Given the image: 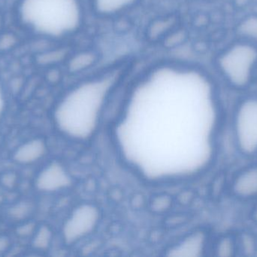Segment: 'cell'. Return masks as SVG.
<instances>
[{
	"instance_id": "cell-16",
	"label": "cell",
	"mask_w": 257,
	"mask_h": 257,
	"mask_svg": "<svg viewBox=\"0 0 257 257\" xmlns=\"http://www.w3.org/2000/svg\"><path fill=\"white\" fill-rule=\"evenodd\" d=\"M2 185L7 189H13L16 186L18 182L17 175L13 172H7L4 174L0 178Z\"/></svg>"
},
{
	"instance_id": "cell-8",
	"label": "cell",
	"mask_w": 257,
	"mask_h": 257,
	"mask_svg": "<svg viewBox=\"0 0 257 257\" xmlns=\"http://www.w3.org/2000/svg\"><path fill=\"white\" fill-rule=\"evenodd\" d=\"M208 235L203 230H196L184 237L168 250V256H202L208 245Z\"/></svg>"
},
{
	"instance_id": "cell-14",
	"label": "cell",
	"mask_w": 257,
	"mask_h": 257,
	"mask_svg": "<svg viewBox=\"0 0 257 257\" xmlns=\"http://www.w3.org/2000/svg\"><path fill=\"white\" fill-rule=\"evenodd\" d=\"M33 211V204L23 201L15 204L9 208V216L16 221L24 220L31 215Z\"/></svg>"
},
{
	"instance_id": "cell-4",
	"label": "cell",
	"mask_w": 257,
	"mask_h": 257,
	"mask_svg": "<svg viewBox=\"0 0 257 257\" xmlns=\"http://www.w3.org/2000/svg\"><path fill=\"white\" fill-rule=\"evenodd\" d=\"M257 65V48L250 43H237L219 57L218 66L223 76L235 89L247 87Z\"/></svg>"
},
{
	"instance_id": "cell-2",
	"label": "cell",
	"mask_w": 257,
	"mask_h": 257,
	"mask_svg": "<svg viewBox=\"0 0 257 257\" xmlns=\"http://www.w3.org/2000/svg\"><path fill=\"white\" fill-rule=\"evenodd\" d=\"M122 76V68L116 66L89 75L71 87L54 110L53 118L58 131L75 141L91 139Z\"/></svg>"
},
{
	"instance_id": "cell-15",
	"label": "cell",
	"mask_w": 257,
	"mask_h": 257,
	"mask_svg": "<svg viewBox=\"0 0 257 257\" xmlns=\"http://www.w3.org/2000/svg\"><path fill=\"white\" fill-rule=\"evenodd\" d=\"M235 250V243L233 238L229 236L222 237L217 241L214 247L216 255L219 256H230Z\"/></svg>"
},
{
	"instance_id": "cell-10",
	"label": "cell",
	"mask_w": 257,
	"mask_h": 257,
	"mask_svg": "<svg viewBox=\"0 0 257 257\" xmlns=\"http://www.w3.org/2000/svg\"><path fill=\"white\" fill-rule=\"evenodd\" d=\"M232 191L241 199L257 197V165L246 167L234 178Z\"/></svg>"
},
{
	"instance_id": "cell-17",
	"label": "cell",
	"mask_w": 257,
	"mask_h": 257,
	"mask_svg": "<svg viewBox=\"0 0 257 257\" xmlns=\"http://www.w3.org/2000/svg\"><path fill=\"white\" fill-rule=\"evenodd\" d=\"M10 239L7 236L0 235V254L5 253L10 247Z\"/></svg>"
},
{
	"instance_id": "cell-18",
	"label": "cell",
	"mask_w": 257,
	"mask_h": 257,
	"mask_svg": "<svg viewBox=\"0 0 257 257\" xmlns=\"http://www.w3.org/2000/svg\"><path fill=\"white\" fill-rule=\"evenodd\" d=\"M5 109H6V98H5L4 92L3 88L0 84V119L4 114Z\"/></svg>"
},
{
	"instance_id": "cell-1",
	"label": "cell",
	"mask_w": 257,
	"mask_h": 257,
	"mask_svg": "<svg viewBox=\"0 0 257 257\" xmlns=\"http://www.w3.org/2000/svg\"><path fill=\"white\" fill-rule=\"evenodd\" d=\"M220 119L210 77L193 66L166 63L146 72L132 91L118 125L134 128H117L136 129V138L142 136L148 151L160 148V153L166 149L165 153L180 154L190 178L214 159Z\"/></svg>"
},
{
	"instance_id": "cell-6",
	"label": "cell",
	"mask_w": 257,
	"mask_h": 257,
	"mask_svg": "<svg viewBox=\"0 0 257 257\" xmlns=\"http://www.w3.org/2000/svg\"><path fill=\"white\" fill-rule=\"evenodd\" d=\"M100 210L94 204L83 203L75 207L62 226V238L68 245L77 244L91 235L101 220Z\"/></svg>"
},
{
	"instance_id": "cell-19",
	"label": "cell",
	"mask_w": 257,
	"mask_h": 257,
	"mask_svg": "<svg viewBox=\"0 0 257 257\" xmlns=\"http://www.w3.org/2000/svg\"><path fill=\"white\" fill-rule=\"evenodd\" d=\"M3 201H4V197H3V195H2V193H0V205H2L3 204Z\"/></svg>"
},
{
	"instance_id": "cell-7",
	"label": "cell",
	"mask_w": 257,
	"mask_h": 257,
	"mask_svg": "<svg viewBox=\"0 0 257 257\" xmlns=\"http://www.w3.org/2000/svg\"><path fill=\"white\" fill-rule=\"evenodd\" d=\"M73 180L66 167L59 161H52L38 173L35 186L39 192L54 193L63 191L72 185Z\"/></svg>"
},
{
	"instance_id": "cell-11",
	"label": "cell",
	"mask_w": 257,
	"mask_h": 257,
	"mask_svg": "<svg viewBox=\"0 0 257 257\" xmlns=\"http://www.w3.org/2000/svg\"><path fill=\"white\" fill-rule=\"evenodd\" d=\"M140 0H87L92 12L102 18H115L134 8Z\"/></svg>"
},
{
	"instance_id": "cell-12",
	"label": "cell",
	"mask_w": 257,
	"mask_h": 257,
	"mask_svg": "<svg viewBox=\"0 0 257 257\" xmlns=\"http://www.w3.org/2000/svg\"><path fill=\"white\" fill-rule=\"evenodd\" d=\"M99 60V56L92 50H82L70 57L68 68L72 73L79 74L94 67Z\"/></svg>"
},
{
	"instance_id": "cell-13",
	"label": "cell",
	"mask_w": 257,
	"mask_h": 257,
	"mask_svg": "<svg viewBox=\"0 0 257 257\" xmlns=\"http://www.w3.org/2000/svg\"><path fill=\"white\" fill-rule=\"evenodd\" d=\"M53 232L48 226H42L35 230L33 235V246L38 250H46L51 246Z\"/></svg>"
},
{
	"instance_id": "cell-9",
	"label": "cell",
	"mask_w": 257,
	"mask_h": 257,
	"mask_svg": "<svg viewBox=\"0 0 257 257\" xmlns=\"http://www.w3.org/2000/svg\"><path fill=\"white\" fill-rule=\"evenodd\" d=\"M48 147L43 139L33 138L20 145L13 153V160L18 164L29 165L42 159Z\"/></svg>"
},
{
	"instance_id": "cell-3",
	"label": "cell",
	"mask_w": 257,
	"mask_h": 257,
	"mask_svg": "<svg viewBox=\"0 0 257 257\" xmlns=\"http://www.w3.org/2000/svg\"><path fill=\"white\" fill-rule=\"evenodd\" d=\"M21 14L27 25L53 38L68 37L78 33L86 16L82 0H24Z\"/></svg>"
},
{
	"instance_id": "cell-5",
	"label": "cell",
	"mask_w": 257,
	"mask_h": 257,
	"mask_svg": "<svg viewBox=\"0 0 257 257\" xmlns=\"http://www.w3.org/2000/svg\"><path fill=\"white\" fill-rule=\"evenodd\" d=\"M232 131L238 150L247 156L257 153V97H247L235 107Z\"/></svg>"
}]
</instances>
